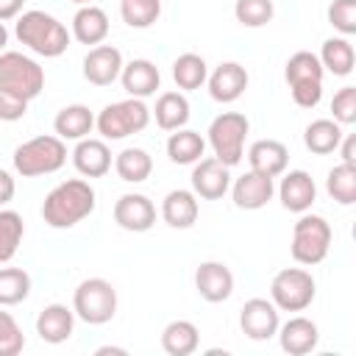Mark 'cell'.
Here are the masks:
<instances>
[{
  "instance_id": "6da1fadb",
  "label": "cell",
  "mask_w": 356,
  "mask_h": 356,
  "mask_svg": "<svg viewBox=\"0 0 356 356\" xmlns=\"http://www.w3.org/2000/svg\"><path fill=\"white\" fill-rule=\"evenodd\" d=\"M95 211V189L83 178H70L53 186L42 203V217L50 228H72Z\"/></svg>"
},
{
  "instance_id": "7a4b0ae2",
  "label": "cell",
  "mask_w": 356,
  "mask_h": 356,
  "mask_svg": "<svg viewBox=\"0 0 356 356\" xmlns=\"http://www.w3.org/2000/svg\"><path fill=\"white\" fill-rule=\"evenodd\" d=\"M14 36L36 56L56 58L70 44V31L44 11H22L14 25Z\"/></svg>"
},
{
  "instance_id": "3957f363",
  "label": "cell",
  "mask_w": 356,
  "mask_h": 356,
  "mask_svg": "<svg viewBox=\"0 0 356 356\" xmlns=\"http://www.w3.org/2000/svg\"><path fill=\"white\" fill-rule=\"evenodd\" d=\"M67 161V145L58 136H33L14 150V170L22 178L50 175Z\"/></svg>"
},
{
  "instance_id": "277c9868",
  "label": "cell",
  "mask_w": 356,
  "mask_h": 356,
  "mask_svg": "<svg viewBox=\"0 0 356 356\" xmlns=\"http://www.w3.org/2000/svg\"><path fill=\"white\" fill-rule=\"evenodd\" d=\"M150 122V108L145 106V100L139 97H128L120 103H108L97 117H95V128L103 139H125L131 134L145 131Z\"/></svg>"
},
{
  "instance_id": "5b68a950",
  "label": "cell",
  "mask_w": 356,
  "mask_h": 356,
  "mask_svg": "<svg viewBox=\"0 0 356 356\" xmlns=\"http://www.w3.org/2000/svg\"><path fill=\"white\" fill-rule=\"evenodd\" d=\"M250 131V122L239 111H222L209 125V145L214 150V159H220L225 167H236L245 156V136Z\"/></svg>"
},
{
  "instance_id": "8992f818",
  "label": "cell",
  "mask_w": 356,
  "mask_h": 356,
  "mask_svg": "<svg viewBox=\"0 0 356 356\" xmlns=\"http://www.w3.org/2000/svg\"><path fill=\"white\" fill-rule=\"evenodd\" d=\"M331 225L325 222V217L320 214H300V220L295 222L292 228V245H289V253L298 264H306V267H314L320 264L325 256H328V248H331Z\"/></svg>"
},
{
  "instance_id": "52a82bcc",
  "label": "cell",
  "mask_w": 356,
  "mask_h": 356,
  "mask_svg": "<svg viewBox=\"0 0 356 356\" xmlns=\"http://www.w3.org/2000/svg\"><path fill=\"white\" fill-rule=\"evenodd\" d=\"M72 312L89 325H103L117 314V289L106 278H86L75 286Z\"/></svg>"
},
{
  "instance_id": "ba28073f",
  "label": "cell",
  "mask_w": 356,
  "mask_h": 356,
  "mask_svg": "<svg viewBox=\"0 0 356 356\" xmlns=\"http://www.w3.org/2000/svg\"><path fill=\"white\" fill-rule=\"evenodd\" d=\"M0 89L19 95L25 100H33L44 89V70L31 58L17 50H3L0 53Z\"/></svg>"
},
{
  "instance_id": "9c48e42d",
  "label": "cell",
  "mask_w": 356,
  "mask_h": 356,
  "mask_svg": "<svg viewBox=\"0 0 356 356\" xmlns=\"http://www.w3.org/2000/svg\"><path fill=\"white\" fill-rule=\"evenodd\" d=\"M317 295V284L309 270L303 267H286L273 275L270 284V300L275 303L278 312H303L312 306Z\"/></svg>"
},
{
  "instance_id": "30bf717a",
  "label": "cell",
  "mask_w": 356,
  "mask_h": 356,
  "mask_svg": "<svg viewBox=\"0 0 356 356\" xmlns=\"http://www.w3.org/2000/svg\"><path fill=\"white\" fill-rule=\"evenodd\" d=\"M278 309L273 300L267 298H250L245 300V306L239 309V328L248 339H256V342H264L270 337H275L278 331Z\"/></svg>"
},
{
  "instance_id": "8fae6325",
  "label": "cell",
  "mask_w": 356,
  "mask_h": 356,
  "mask_svg": "<svg viewBox=\"0 0 356 356\" xmlns=\"http://www.w3.org/2000/svg\"><path fill=\"white\" fill-rule=\"evenodd\" d=\"M231 189V167L220 159H197L192 170V192L203 200H220Z\"/></svg>"
},
{
  "instance_id": "7c38bea8",
  "label": "cell",
  "mask_w": 356,
  "mask_h": 356,
  "mask_svg": "<svg viewBox=\"0 0 356 356\" xmlns=\"http://www.w3.org/2000/svg\"><path fill=\"white\" fill-rule=\"evenodd\" d=\"M114 222L122 228V231H134V234H142V231H150L153 222H156V206L147 195H139V192H125L117 203H114Z\"/></svg>"
},
{
  "instance_id": "4fadbf2b",
  "label": "cell",
  "mask_w": 356,
  "mask_h": 356,
  "mask_svg": "<svg viewBox=\"0 0 356 356\" xmlns=\"http://www.w3.org/2000/svg\"><path fill=\"white\" fill-rule=\"evenodd\" d=\"M122 72V53L114 44H95L83 56V78L95 86H111Z\"/></svg>"
},
{
  "instance_id": "5bb4252c",
  "label": "cell",
  "mask_w": 356,
  "mask_h": 356,
  "mask_svg": "<svg viewBox=\"0 0 356 356\" xmlns=\"http://www.w3.org/2000/svg\"><path fill=\"white\" fill-rule=\"evenodd\" d=\"M275 195V184L270 175H261V172H253L248 170L245 175H239L231 186V197H234V206L236 209H245V211H256L261 206H267Z\"/></svg>"
},
{
  "instance_id": "9a60e30c",
  "label": "cell",
  "mask_w": 356,
  "mask_h": 356,
  "mask_svg": "<svg viewBox=\"0 0 356 356\" xmlns=\"http://www.w3.org/2000/svg\"><path fill=\"white\" fill-rule=\"evenodd\" d=\"M281 184H278V197H281V206L286 211H295V214H303L312 209L314 197H317V186H314V178L306 172V170H284L281 172Z\"/></svg>"
},
{
  "instance_id": "2e32d148",
  "label": "cell",
  "mask_w": 356,
  "mask_h": 356,
  "mask_svg": "<svg viewBox=\"0 0 356 356\" xmlns=\"http://www.w3.org/2000/svg\"><path fill=\"white\" fill-rule=\"evenodd\" d=\"M195 289L209 303H222L234 292V273L222 261H203L195 270Z\"/></svg>"
},
{
  "instance_id": "e0dca14e",
  "label": "cell",
  "mask_w": 356,
  "mask_h": 356,
  "mask_svg": "<svg viewBox=\"0 0 356 356\" xmlns=\"http://www.w3.org/2000/svg\"><path fill=\"white\" fill-rule=\"evenodd\" d=\"M209 95L217 103H234L248 89V70L236 61H222L209 78Z\"/></svg>"
},
{
  "instance_id": "ac0fdd59",
  "label": "cell",
  "mask_w": 356,
  "mask_h": 356,
  "mask_svg": "<svg viewBox=\"0 0 356 356\" xmlns=\"http://www.w3.org/2000/svg\"><path fill=\"white\" fill-rule=\"evenodd\" d=\"M278 342H281V350L289 353V356H306L317 348V339H320V328L314 320L309 317H289L284 325H278Z\"/></svg>"
},
{
  "instance_id": "d6986e66",
  "label": "cell",
  "mask_w": 356,
  "mask_h": 356,
  "mask_svg": "<svg viewBox=\"0 0 356 356\" xmlns=\"http://www.w3.org/2000/svg\"><path fill=\"white\" fill-rule=\"evenodd\" d=\"M72 164L83 178H103L111 170V150L106 139H78L72 150Z\"/></svg>"
},
{
  "instance_id": "ffe728a7",
  "label": "cell",
  "mask_w": 356,
  "mask_h": 356,
  "mask_svg": "<svg viewBox=\"0 0 356 356\" xmlns=\"http://www.w3.org/2000/svg\"><path fill=\"white\" fill-rule=\"evenodd\" d=\"M120 81H122V89L128 92V97H150L156 95L159 83H161V75H159V67L147 58H134L128 64H122V72H120Z\"/></svg>"
},
{
  "instance_id": "44dd1931",
  "label": "cell",
  "mask_w": 356,
  "mask_h": 356,
  "mask_svg": "<svg viewBox=\"0 0 356 356\" xmlns=\"http://www.w3.org/2000/svg\"><path fill=\"white\" fill-rule=\"evenodd\" d=\"M248 164L253 172L278 178L289 164V150L278 139H259L248 147Z\"/></svg>"
},
{
  "instance_id": "7402d4cb",
  "label": "cell",
  "mask_w": 356,
  "mask_h": 356,
  "mask_svg": "<svg viewBox=\"0 0 356 356\" xmlns=\"http://www.w3.org/2000/svg\"><path fill=\"white\" fill-rule=\"evenodd\" d=\"M72 328H75V312L67 309L64 303H50L36 317V334L50 345L67 342L72 337Z\"/></svg>"
},
{
  "instance_id": "603a6c76",
  "label": "cell",
  "mask_w": 356,
  "mask_h": 356,
  "mask_svg": "<svg viewBox=\"0 0 356 356\" xmlns=\"http://www.w3.org/2000/svg\"><path fill=\"white\" fill-rule=\"evenodd\" d=\"M200 206L192 189H172L161 200V217L170 228H192L197 222Z\"/></svg>"
},
{
  "instance_id": "cb8c5ba5",
  "label": "cell",
  "mask_w": 356,
  "mask_h": 356,
  "mask_svg": "<svg viewBox=\"0 0 356 356\" xmlns=\"http://www.w3.org/2000/svg\"><path fill=\"white\" fill-rule=\"evenodd\" d=\"M95 128V114L89 111V106L83 103H72V106H64L56 120H53V131L58 139H70V142H78L83 136H89Z\"/></svg>"
},
{
  "instance_id": "d4e9b609",
  "label": "cell",
  "mask_w": 356,
  "mask_h": 356,
  "mask_svg": "<svg viewBox=\"0 0 356 356\" xmlns=\"http://www.w3.org/2000/svg\"><path fill=\"white\" fill-rule=\"evenodd\" d=\"M72 36L81 44H103L108 36V17L100 6H81L72 17Z\"/></svg>"
},
{
  "instance_id": "484cf974",
  "label": "cell",
  "mask_w": 356,
  "mask_h": 356,
  "mask_svg": "<svg viewBox=\"0 0 356 356\" xmlns=\"http://www.w3.org/2000/svg\"><path fill=\"white\" fill-rule=\"evenodd\" d=\"M317 58H320L323 70H328L337 78L350 75L353 72V64H356V53H353V44L348 42V36H331V39H325Z\"/></svg>"
},
{
  "instance_id": "4316f807",
  "label": "cell",
  "mask_w": 356,
  "mask_h": 356,
  "mask_svg": "<svg viewBox=\"0 0 356 356\" xmlns=\"http://www.w3.org/2000/svg\"><path fill=\"white\" fill-rule=\"evenodd\" d=\"M156 125L161 131H178L189 122V100L184 92H161L153 108Z\"/></svg>"
},
{
  "instance_id": "83f0119b",
  "label": "cell",
  "mask_w": 356,
  "mask_h": 356,
  "mask_svg": "<svg viewBox=\"0 0 356 356\" xmlns=\"http://www.w3.org/2000/svg\"><path fill=\"white\" fill-rule=\"evenodd\" d=\"M200 345V331L189 320H172L161 331V348L170 356H189Z\"/></svg>"
},
{
  "instance_id": "f1b7e54d",
  "label": "cell",
  "mask_w": 356,
  "mask_h": 356,
  "mask_svg": "<svg viewBox=\"0 0 356 356\" xmlns=\"http://www.w3.org/2000/svg\"><path fill=\"white\" fill-rule=\"evenodd\" d=\"M342 125L337 122V120H314V122H309L306 125V131H303V145L312 150V153H317V156H328V153H334L337 147H339V142H342Z\"/></svg>"
},
{
  "instance_id": "f546056e",
  "label": "cell",
  "mask_w": 356,
  "mask_h": 356,
  "mask_svg": "<svg viewBox=\"0 0 356 356\" xmlns=\"http://www.w3.org/2000/svg\"><path fill=\"white\" fill-rule=\"evenodd\" d=\"M114 170L125 184H142L153 172V159L142 147H125L114 156Z\"/></svg>"
},
{
  "instance_id": "4dcf8cb0",
  "label": "cell",
  "mask_w": 356,
  "mask_h": 356,
  "mask_svg": "<svg viewBox=\"0 0 356 356\" xmlns=\"http://www.w3.org/2000/svg\"><path fill=\"white\" fill-rule=\"evenodd\" d=\"M206 150V139L197 131L178 128L167 139V156L172 164H195Z\"/></svg>"
},
{
  "instance_id": "1f68e13d",
  "label": "cell",
  "mask_w": 356,
  "mask_h": 356,
  "mask_svg": "<svg viewBox=\"0 0 356 356\" xmlns=\"http://www.w3.org/2000/svg\"><path fill=\"white\" fill-rule=\"evenodd\" d=\"M209 78V67H206V58L197 56V53H181L175 61H172V81L178 89L184 92H192V89H200Z\"/></svg>"
},
{
  "instance_id": "d6a6232c",
  "label": "cell",
  "mask_w": 356,
  "mask_h": 356,
  "mask_svg": "<svg viewBox=\"0 0 356 356\" xmlns=\"http://www.w3.org/2000/svg\"><path fill=\"white\" fill-rule=\"evenodd\" d=\"M325 192L339 203V206H353L356 203V164H337L328 170L325 178Z\"/></svg>"
},
{
  "instance_id": "836d02e7",
  "label": "cell",
  "mask_w": 356,
  "mask_h": 356,
  "mask_svg": "<svg viewBox=\"0 0 356 356\" xmlns=\"http://www.w3.org/2000/svg\"><path fill=\"white\" fill-rule=\"evenodd\" d=\"M323 64L314 53L309 50H298L295 56H289L286 61V70H284V78L289 86L295 83H323Z\"/></svg>"
},
{
  "instance_id": "e575fe53",
  "label": "cell",
  "mask_w": 356,
  "mask_h": 356,
  "mask_svg": "<svg viewBox=\"0 0 356 356\" xmlns=\"http://www.w3.org/2000/svg\"><path fill=\"white\" fill-rule=\"evenodd\" d=\"M31 295V275L22 267H0V306H17Z\"/></svg>"
},
{
  "instance_id": "d590c367",
  "label": "cell",
  "mask_w": 356,
  "mask_h": 356,
  "mask_svg": "<svg viewBox=\"0 0 356 356\" xmlns=\"http://www.w3.org/2000/svg\"><path fill=\"white\" fill-rule=\"evenodd\" d=\"M25 234V222L14 209H3L0 211V264L11 261L19 242Z\"/></svg>"
},
{
  "instance_id": "8d00e7d4",
  "label": "cell",
  "mask_w": 356,
  "mask_h": 356,
  "mask_svg": "<svg viewBox=\"0 0 356 356\" xmlns=\"http://www.w3.org/2000/svg\"><path fill=\"white\" fill-rule=\"evenodd\" d=\"M120 14L128 28H150L161 17V0H122Z\"/></svg>"
},
{
  "instance_id": "74e56055",
  "label": "cell",
  "mask_w": 356,
  "mask_h": 356,
  "mask_svg": "<svg viewBox=\"0 0 356 356\" xmlns=\"http://www.w3.org/2000/svg\"><path fill=\"white\" fill-rule=\"evenodd\" d=\"M275 6L273 0H236L234 3V17L245 28H261L273 19Z\"/></svg>"
},
{
  "instance_id": "f35d334b",
  "label": "cell",
  "mask_w": 356,
  "mask_h": 356,
  "mask_svg": "<svg viewBox=\"0 0 356 356\" xmlns=\"http://www.w3.org/2000/svg\"><path fill=\"white\" fill-rule=\"evenodd\" d=\"M22 348H25V334H22V328H19L17 320H14L8 312H3V306H0V356H17V353H22Z\"/></svg>"
},
{
  "instance_id": "ab89813d",
  "label": "cell",
  "mask_w": 356,
  "mask_h": 356,
  "mask_svg": "<svg viewBox=\"0 0 356 356\" xmlns=\"http://www.w3.org/2000/svg\"><path fill=\"white\" fill-rule=\"evenodd\" d=\"M328 22L342 36H353L356 33V0H334L328 6Z\"/></svg>"
},
{
  "instance_id": "60d3db41",
  "label": "cell",
  "mask_w": 356,
  "mask_h": 356,
  "mask_svg": "<svg viewBox=\"0 0 356 356\" xmlns=\"http://www.w3.org/2000/svg\"><path fill=\"white\" fill-rule=\"evenodd\" d=\"M331 114L339 125L356 122V86H342L331 100Z\"/></svg>"
},
{
  "instance_id": "b9f144b4",
  "label": "cell",
  "mask_w": 356,
  "mask_h": 356,
  "mask_svg": "<svg viewBox=\"0 0 356 356\" xmlns=\"http://www.w3.org/2000/svg\"><path fill=\"white\" fill-rule=\"evenodd\" d=\"M25 111H28V100L25 97L0 89V120L3 122H17V120L25 117Z\"/></svg>"
},
{
  "instance_id": "7bdbcfd3",
  "label": "cell",
  "mask_w": 356,
  "mask_h": 356,
  "mask_svg": "<svg viewBox=\"0 0 356 356\" xmlns=\"http://www.w3.org/2000/svg\"><path fill=\"white\" fill-rule=\"evenodd\" d=\"M289 92L300 108H314L323 100V83H295L289 86Z\"/></svg>"
},
{
  "instance_id": "ee69618b",
  "label": "cell",
  "mask_w": 356,
  "mask_h": 356,
  "mask_svg": "<svg viewBox=\"0 0 356 356\" xmlns=\"http://www.w3.org/2000/svg\"><path fill=\"white\" fill-rule=\"evenodd\" d=\"M14 192H17V184H14L11 172L8 170H0V206H6L14 197Z\"/></svg>"
},
{
  "instance_id": "f6af8a7d",
  "label": "cell",
  "mask_w": 356,
  "mask_h": 356,
  "mask_svg": "<svg viewBox=\"0 0 356 356\" xmlns=\"http://www.w3.org/2000/svg\"><path fill=\"white\" fill-rule=\"evenodd\" d=\"M22 3L25 0H0V22H8L14 17L22 14Z\"/></svg>"
},
{
  "instance_id": "bcb514c9",
  "label": "cell",
  "mask_w": 356,
  "mask_h": 356,
  "mask_svg": "<svg viewBox=\"0 0 356 356\" xmlns=\"http://www.w3.org/2000/svg\"><path fill=\"white\" fill-rule=\"evenodd\" d=\"M337 150L342 153V161L356 164V136H353V134L342 136V142H339V147H337Z\"/></svg>"
},
{
  "instance_id": "7dc6e473",
  "label": "cell",
  "mask_w": 356,
  "mask_h": 356,
  "mask_svg": "<svg viewBox=\"0 0 356 356\" xmlns=\"http://www.w3.org/2000/svg\"><path fill=\"white\" fill-rule=\"evenodd\" d=\"M106 353H120V356H125V348H97V356H106Z\"/></svg>"
},
{
  "instance_id": "c3c4849f",
  "label": "cell",
  "mask_w": 356,
  "mask_h": 356,
  "mask_svg": "<svg viewBox=\"0 0 356 356\" xmlns=\"http://www.w3.org/2000/svg\"><path fill=\"white\" fill-rule=\"evenodd\" d=\"M8 44V31H6V25L0 22V53H3V47Z\"/></svg>"
},
{
  "instance_id": "681fc988",
  "label": "cell",
  "mask_w": 356,
  "mask_h": 356,
  "mask_svg": "<svg viewBox=\"0 0 356 356\" xmlns=\"http://www.w3.org/2000/svg\"><path fill=\"white\" fill-rule=\"evenodd\" d=\"M72 3H78V6H89L92 0H72Z\"/></svg>"
}]
</instances>
